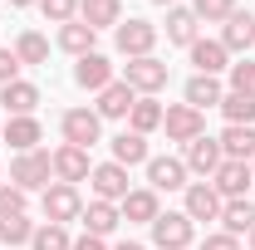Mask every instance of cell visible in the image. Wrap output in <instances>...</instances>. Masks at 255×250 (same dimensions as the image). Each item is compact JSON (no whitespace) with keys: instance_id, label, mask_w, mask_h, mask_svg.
Returning <instances> with one entry per match:
<instances>
[{"instance_id":"cell-29","label":"cell","mask_w":255,"mask_h":250,"mask_svg":"<svg viewBox=\"0 0 255 250\" xmlns=\"http://www.w3.org/2000/svg\"><path fill=\"white\" fill-rule=\"evenodd\" d=\"M162 118H167V108H162L157 98H137V103H132V113H128V127L147 137V132H157V127H162Z\"/></svg>"},{"instance_id":"cell-10","label":"cell","mask_w":255,"mask_h":250,"mask_svg":"<svg viewBox=\"0 0 255 250\" xmlns=\"http://www.w3.org/2000/svg\"><path fill=\"white\" fill-rule=\"evenodd\" d=\"M211 187L221 191V201H241V196H246V191L255 187L251 162H236V157H226L221 167H216V177H211Z\"/></svg>"},{"instance_id":"cell-37","label":"cell","mask_w":255,"mask_h":250,"mask_svg":"<svg viewBox=\"0 0 255 250\" xmlns=\"http://www.w3.org/2000/svg\"><path fill=\"white\" fill-rule=\"evenodd\" d=\"M25 206H30L25 191L10 187V182H0V221H5V216H25Z\"/></svg>"},{"instance_id":"cell-30","label":"cell","mask_w":255,"mask_h":250,"mask_svg":"<svg viewBox=\"0 0 255 250\" xmlns=\"http://www.w3.org/2000/svg\"><path fill=\"white\" fill-rule=\"evenodd\" d=\"M30 250H74V236H69V226L39 221V226H34V241H30Z\"/></svg>"},{"instance_id":"cell-22","label":"cell","mask_w":255,"mask_h":250,"mask_svg":"<svg viewBox=\"0 0 255 250\" xmlns=\"http://www.w3.org/2000/svg\"><path fill=\"white\" fill-rule=\"evenodd\" d=\"M132 103H137V94L128 89L123 79H113V84H108V89L98 94L94 113H98V118H103V123H108V118H128V113H132Z\"/></svg>"},{"instance_id":"cell-18","label":"cell","mask_w":255,"mask_h":250,"mask_svg":"<svg viewBox=\"0 0 255 250\" xmlns=\"http://www.w3.org/2000/svg\"><path fill=\"white\" fill-rule=\"evenodd\" d=\"M221 98H226V89H221V79H211V74H191L187 89H182V103H191L196 113L221 108Z\"/></svg>"},{"instance_id":"cell-31","label":"cell","mask_w":255,"mask_h":250,"mask_svg":"<svg viewBox=\"0 0 255 250\" xmlns=\"http://www.w3.org/2000/svg\"><path fill=\"white\" fill-rule=\"evenodd\" d=\"M226 94L255 98V59H236L231 69H226Z\"/></svg>"},{"instance_id":"cell-35","label":"cell","mask_w":255,"mask_h":250,"mask_svg":"<svg viewBox=\"0 0 255 250\" xmlns=\"http://www.w3.org/2000/svg\"><path fill=\"white\" fill-rule=\"evenodd\" d=\"M191 10H196L201 25H226L236 15V0H191Z\"/></svg>"},{"instance_id":"cell-16","label":"cell","mask_w":255,"mask_h":250,"mask_svg":"<svg viewBox=\"0 0 255 250\" xmlns=\"http://www.w3.org/2000/svg\"><path fill=\"white\" fill-rule=\"evenodd\" d=\"M0 108H5L10 118H34V108H39V84H30V79L5 84V89H0Z\"/></svg>"},{"instance_id":"cell-27","label":"cell","mask_w":255,"mask_h":250,"mask_svg":"<svg viewBox=\"0 0 255 250\" xmlns=\"http://www.w3.org/2000/svg\"><path fill=\"white\" fill-rule=\"evenodd\" d=\"M251 226H255V201H251V196L226 201V206H221V231H226V236H236V241H241Z\"/></svg>"},{"instance_id":"cell-6","label":"cell","mask_w":255,"mask_h":250,"mask_svg":"<svg viewBox=\"0 0 255 250\" xmlns=\"http://www.w3.org/2000/svg\"><path fill=\"white\" fill-rule=\"evenodd\" d=\"M59 132H64L69 147H84V152H89L94 142H103V118H98L94 108H64Z\"/></svg>"},{"instance_id":"cell-44","label":"cell","mask_w":255,"mask_h":250,"mask_svg":"<svg viewBox=\"0 0 255 250\" xmlns=\"http://www.w3.org/2000/svg\"><path fill=\"white\" fill-rule=\"evenodd\" d=\"M152 5H167V10H172V5H177V0H152Z\"/></svg>"},{"instance_id":"cell-33","label":"cell","mask_w":255,"mask_h":250,"mask_svg":"<svg viewBox=\"0 0 255 250\" xmlns=\"http://www.w3.org/2000/svg\"><path fill=\"white\" fill-rule=\"evenodd\" d=\"M221 118H226L231 127H255V98L226 94V98H221Z\"/></svg>"},{"instance_id":"cell-2","label":"cell","mask_w":255,"mask_h":250,"mask_svg":"<svg viewBox=\"0 0 255 250\" xmlns=\"http://www.w3.org/2000/svg\"><path fill=\"white\" fill-rule=\"evenodd\" d=\"M157 34H162V30L152 25V20L128 15L123 25L113 30V44H118V54H123V59H147V54L157 49Z\"/></svg>"},{"instance_id":"cell-23","label":"cell","mask_w":255,"mask_h":250,"mask_svg":"<svg viewBox=\"0 0 255 250\" xmlns=\"http://www.w3.org/2000/svg\"><path fill=\"white\" fill-rule=\"evenodd\" d=\"M54 44H59L64 54L84 59V54H94V44H98V30H89L84 20H69V25H59V34H54Z\"/></svg>"},{"instance_id":"cell-1","label":"cell","mask_w":255,"mask_h":250,"mask_svg":"<svg viewBox=\"0 0 255 250\" xmlns=\"http://www.w3.org/2000/svg\"><path fill=\"white\" fill-rule=\"evenodd\" d=\"M49 177H54V162H49L44 147L10 157V187H20L25 196H30V191H44V187H49Z\"/></svg>"},{"instance_id":"cell-21","label":"cell","mask_w":255,"mask_h":250,"mask_svg":"<svg viewBox=\"0 0 255 250\" xmlns=\"http://www.w3.org/2000/svg\"><path fill=\"white\" fill-rule=\"evenodd\" d=\"M79 20L89 30H118L123 25V0H79Z\"/></svg>"},{"instance_id":"cell-20","label":"cell","mask_w":255,"mask_h":250,"mask_svg":"<svg viewBox=\"0 0 255 250\" xmlns=\"http://www.w3.org/2000/svg\"><path fill=\"white\" fill-rule=\"evenodd\" d=\"M187 54H191V64H196V74H211V79H221L226 69H231V54H226L221 39H196Z\"/></svg>"},{"instance_id":"cell-7","label":"cell","mask_w":255,"mask_h":250,"mask_svg":"<svg viewBox=\"0 0 255 250\" xmlns=\"http://www.w3.org/2000/svg\"><path fill=\"white\" fill-rule=\"evenodd\" d=\"M182 162H187L191 177L211 182V177H216V167L226 162V152H221V142H216V137H206V132H201V137H191L187 147H182Z\"/></svg>"},{"instance_id":"cell-26","label":"cell","mask_w":255,"mask_h":250,"mask_svg":"<svg viewBox=\"0 0 255 250\" xmlns=\"http://www.w3.org/2000/svg\"><path fill=\"white\" fill-rule=\"evenodd\" d=\"M39 137H44L39 118H10V123H5V137H0V142H10L15 152H34V147H39Z\"/></svg>"},{"instance_id":"cell-14","label":"cell","mask_w":255,"mask_h":250,"mask_svg":"<svg viewBox=\"0 0 255 250\" xmlns=\"http://www.w3.org/2000/svg\"><path fill=\"white\" fill-rule=\"evenodd\" d=\"M118 211H123L128 226H152V221L162 216V201H157V191H152V187H132L123 201H118Z\"/></svg>"},{"instance_id":"cell-40","label":"cell","mask_w":255,"mask_h":250,"mask_svg":"<svg viewBox=\"0 0 255 250\" xmlns=\"http://www.w3.org/2000/svg\"><path fill=\"white\" fill-rule=\"evenodd\" d=\"M74 250H108V241H103V236H89V231H84V236H74Z\"/></svg>"},{"instance_id":"cell-38","label":"cell","mask_w":255,"mask_h":250,"mask_svg":"<svg viewBox=\"0 0 255 250\" xmlns=\"http://www.w3.org/2000/svg\"><path fill=\"white\" fill-rule=\"evenodd\" d=\"M20 69H25V64L15 59V49H0V89H5V84H15V79H20Z\"/></svg>"},{"instance_id":"cell-17","label":"cell","mask_w":255,"mask_h":250,"mask_svg":"<svg viewBox=\"0 0 255 250\" xmlns=\"http://www.w3.org/2000/svg\"><path fill=\"white\" fill-rule=\"evenodd\" d=\"M221 44H226V54H241V59H246V49L255 44V15L251 10L236 5V15L221 25Z\"/></svg>"},{"instance_id":"cell-13","label":"cell","mask_w":255,"mask_h":250,"mask_svg":"<svg viewBox=\"0 0 255 250\" xmlns=\"http://www.w3.org/2000/svg\"><path fill=\"white\" fill-rule=\"evenodd\" d=\"M74 84H79V89H84V94H103V89H108V84H113V59H108V54H84V59L74 64Z\"/></svg>"},{"instance_id":"cell-39","label":"cell","mask_w":255,"mask_h":250,"mask_svg":"<svg viewBox=\"0 0 255 250\" xmlns=\"http://www.w3.org/2000/svg\"><path fill=\"white\" fill-rule=\"evenodd\" d=\"M201 250H241V241H236V236H226V231H206Z\"/></svg>"},{"instance_id":"cell-45","label":"cell","mask_w":255,"mask_h":250,"mask_svg":"<svg viewBox=\"0 0 255 250\" xmlns=\"http://www.w3.org/2000/svg\"><path fill=\"white\" fill-rule=\"evenodd\" d=\"M0 182H5V167H0Z\"/></svg>"},{"instance_id":"cell-28","label":"cell","mask_w":255,"mask_h":250,"mask_svg":"<svg viewBox=\"0 0 255 250\" xmlns=\"http://www.w3.org/2000/svg\"><path fill=\"white\" fill-rule=\"evenodd\" d=\"M216 142H221L226 157H236V162H255V127H231V123H226Z\"/></svg>"},{"instance_id":"cell-47","label":"cell","mask_w":255,"mask_h":250,"mask_svg":"<svg viewBox=\"0 0 255 250\" xmlns=\"http://www.w3.org/2000/svg\"><path fill=\"white\" fill-rule=\"evenodd\" d=\"M251 177H255V162H251Z\"/></svg>"},{"instance_id":"cell-3","label":"cell","mask_w":255,"mask_h":250,"mask_svg":"<svg viewBox=\"0 0 255 250\" xmlns=\"http://www.w3.org/2000/svg\"><path fill=\"white\" fill-rule=\"evenodd\" d=\"M167 79H172V69H167L157 54H147V59H128V69H123V84L137 98H157L162 89H167Z\"/></svg>"},{"instance_id":"cell-9","label":"cell","mask_w":255,"mask_h":250,"mask_svg":"<svg viewBox=\"0 0 255 250\" xmlns=\"http://www.w3.org/2000/svg\"><path fill=\"white\" fill-rule=\"evenodd\" d=\"M89 187H94V201H113V206L132 191L128 187V167H118V162H98L89 172Z\"/></svg>"},{"instance_id":"cell-32","label":"cell","mask_w":255,"mask_h":250,"mask_svg":"<svg viewBox=\"0 0 255 250\" xmlns=\"http://www.w3.org/2000/svg\"><path fill=\"white\" fill-rule=\"evenodd\" d=\"M15 59L20 64H44L49 59V39L39 30H20V39H15Z\"/></svg>"},{"instance_id":"cell-41","label":"cell","mask_w":255,"mask_h":250,"mask_svg":"<svg viewBox=\"0 0 255 250\" xmlns=\"http://www.w3.org/2000/svg\"><path fill=\"white\" fill-rule=\"evenodd\" d=\"M113 250H147V246H142V241H118Z\"/></svg>"},{"instance_id":"cell-15","label":"cell","mask_w":255,"mask_h":250,"mask_svg":"<svg viewBox=\"0 0 255 250\" xmlns=\"http://www.w3.org/2000/svg\"><path fill=\"white\" fill-rule=\"evenodd\" d=\"M221 191L211 187V182H187V201H182V211L191 221H221Z\"/></svg>"},{"instance_id":"cell-25","label":"cell","mask_w":255,"mask_h":250,"mask_svg":"<svg viewBox=\"0 0 255 250\" xmlns=\"http://www.w3.org/2000/svg\"><path fill=\"white\" fill-rule=\"evenodd\" d=\"M79 221H84V231H89V236H103V241H108V236L123 226V211H118L113 201H89Z\"/></svg>"},{"instance_id":"cell-24","label":"cell","mask_w":255,"mask_h":250,"mask_svg":"<svg viewBox=\"0 0 255 250\" xmlns=\"http://www.w3.org/2000/svg\"><path fill=\"white\" fill-rule=\"evenodd\" d=\"M108 147H113V162H118V167H147V157H152V152H147V137L132 132V127H123Z\"/></svg>"},{"instance_id":"cell-5","label":"cell","mask_w":255,"mask_h":250,"mask_svg":"<svg viewBox=\"0 0 255 250\" xmlns=\"http://www.w3.org/2000/svg\"><path fill=\"white\" fill-rule=\"evenodd\" d=\"M191 241H196V221L187 211H162L152 221V246L157 250H191Z\"/></svg>"},{"instance_id":"cell-46","label":"cell","mask_w":255,"mask_h":250,"mask_svg":"<svg viewBox=\"0 0 255 250\" xmlns=\"http://www.w3.org/2000/svg\"><path fill=\"white\" fill-rule=\"evenodd\" d=\"M0 137H5V123H0Z\"/></svg>"},{"instance_id":"cell-8","label":"cell","mask_w":255,"mask_h":250,"mask_svg":"<svg viewBox=\"0 0 255 250\" xmlns=\"http://www.w3.org/2000/svg\"><path fill=\"white\" fill-rule=\"evenodd\" d=\"M162 132H167V142H182V147H187L191 137L206 132V113H196L191 103H172L167 118H162Z\"/></svg>"},{"instance_id":"cell-36","label":"cell","mask_w":255,"mask_h":250,"mask_svg":"<svg viewBox=\"0 0 255 250\" xmlns=\"http://www.w3.org/2000/svg\"><path fill=\"white\" fill-rule=\"evenodd\" d=\"M39 15L49 25H69V20H79V0H39Z\"/></svg>"},{"instance_id":"cell-11","label":"cell","mask_w":255,"mask_h":250,"mask_svg":"<svg viewBox=\"0 0 255 250\" xmlns=\"http://www.w3.org/2000/svg\"><path fill=\"white\" fill-rule=\"evenodd\" d=\"M49 162H54V182H69V187H79V182H89V172H94V162H89V152L84 147H54L49 152Z\"/></svg>"},{"instance_id":"cell-42","label":"cell","mask_w":255,"mask_h":250,"mask_svg":"<svg viewBox=\"0 0 255 250\" xmlns=\"http://www.w3.org/2000/svg\"><path fill=\"white\" fill-rule=\"evenodd\" d=\"M10 5H15V10H25V5H39V0H10Z\"/></svg>"},{"instance_id":"cell-19","label":"cell","mask_w":255,"mask_h":250,"mask_svg":"<svg viewBox=\"0 0 255 250\" xmlns=\"http://www.w3.org/2000/svg\"><path fill=\"white\" fill-rule=\"evenodd\" d=\"M201 20H196V10L191 5H172L167 10V44H182V49H191L196 39H201Z\"/></svg>"},{"instance_id":"cell-4","label":"cell","mask_w":255,"mask_h":250,"mask_svg":"<svg viewBox=\"0 0 255 250\" xmlns=\"http://www.w3.org/2000/svg\"><path fill=\"white\" fill-rule=\"evenodd\" d=\"M39 211H44V221H54V226H69V221L84 216V196H79V187H69V182H49V187L39 191Z\"/></svg>"},{"instance_id":"cell-43","label":"cell","mask_w":255,"mask_h":250,"mask_svg":"<svg viewBox=\"0 0 255 250\" xmlns=\"http://www.w3.org/2000/svg\"><path fill=\"white\" fill-rule=\"evenodd\" d=\"M246 246H251V250H255V226H251V231H246Z\"/></svg>"},{"instance_id":"cell-34","label":"cell","mask_w":255,"mask_h":250,"mask_svg":"<svg viewBox=\"0 0 255 250\" xmlns=\"http://www.w3.org/2000/svg\"><path fill=\"white\" fill-rule=\"evenodd\" d=\"M34 241V221L30 216H5L0 221V246H30Z\"/></svg>"},{"instance_id":"cell-12","label":"cell","mask_w":255,"mask_h":250,"mask_svg":"<svg viewBox=\"0 0 255 250\" xmlns=\"http://www.w3.org/2000/svg\"><path fill=\"white\" fill-rule=\"evenodd\" d=\"M187 162L182 157H147V187L152 191H187Z\"/></svg>"}]
</instances>
